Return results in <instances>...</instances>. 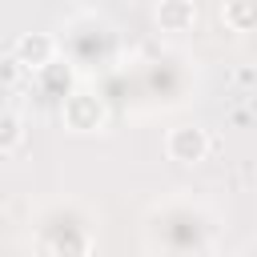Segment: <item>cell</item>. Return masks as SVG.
Wrapping results in <instances>:
<instances>
[{
  "label": "cell",
  "mask_w": 257,
  "mask_h": 257,
  "mask_svg": "<svg viewBox=\"0 0 257 257\" xmlns=\"http://www.w3.org/2000/svg\"><path fill=\"white\" fill-rule=\"evenodd\" d=\"M60 120H64V128H72V133H96V128H104L108 108H104V100H100L96 92L72 88V92L60 100Z\"/></svg>",
  "instance_id": "1"
},
{
  "label": "cell",
  "mask_w": 257,
  "mask_h": 257,
  "mask_svg": "<svg viewBox=\"0 0 257 257\" xmlns=\"http://www.w3.org/2000/svg\"><path fill=\"white\" fill-rule=\"evenodd\" d=\"M165 153H169V161H177V165H197V161L209 157V133H205L201 124H177V128H169V137H165Z\"/></svg>",
  "instance_id": "2"
},
{
  "label": "cell",
  "mask_w": 257,
  "mask_h": 257,
  "mask_svg": "<svg viewBox=\"0 0 257 257\" xmlns=\"http://www.w3.org/2000/svg\"><path fill=\"white\" fill-rule=\"evenodd\" d=\"M48 60H56V40L48 32H24L12 44V64H20L28 72H40Z\"/></svg>",
  "instance_id": "3"
},
{
  "label": "cell",
  "mask_w": 257,
  "mask_h": 257,
  "mask_svg": "<svg viewBox=\"0 0 257 257\" xmlns=\"http://www.w3.org/2000/svg\"><path fill=\"white\" fill-rule=\"evenodd\" d=\"M157 24H161V32L185 36V32L197 28V4L193 0H161L157 4Z\"/></svg>",
  "instance_id": "4"
},
{
  "label": "cell",
  "mask_w": 257,
  "mask_h": 257,
  "mask_svg": "<svg viewBox=\"0 0 257 257\" xmlns=\"http://www.w3.org/2000/svg\"><path fill=\"white\" fill-rule=\"evenodd\" d=\"M36 76V84H40V92L44 96H56V100H64L68 92H72V84H76V72L68 68V60H48L40 72H32Z\"/></svg>",
  "instance_id": "5"
},
{
  "label": "cell",
  "mask_w": 257,
  "mask_h": 257,
  "mask_svg": "<svg viewBox=\"0 0 257 257\" xmlns=\"http://www.w3.org/2000/svg\"><path fill=\"white\" fill-rule=\"evenodd\" d=\"M221 20L233 32H257V0H225Z\"/></svg>",
  "instance_id": "6"
},
{
  "label": "cell",
  "mask_w": 257,
  "mask_h": 257,
  "mask_svg": "<svg viewBox=\"0 0 257 257\" xmlns=\"http://www.w3.org/2000/svg\"><path fill=\"white\" fill-rule=\"evenodd\" d=\"M20 141H24V124H20V116L8 112V108H0V153H16Z\"/></svg>",
  "instance_id": "7"
}]
</instances>
